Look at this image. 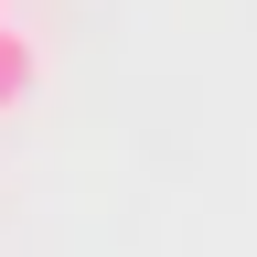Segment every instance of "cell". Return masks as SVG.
Here are the masks:
<instances>
[{
  "label": "cell",
  "instance_id": "6da1fadb",
  "mask_svg": "<svg viewBox=\"0 0 257 257\" xmlns=\"http://www.w3.org/2000/svg\"><path fill=\"white\" fill-rule=\"evenodd\" d=\"M32 86H43V43H32V32L0 11V118H11V107H32Z\"/></svg>",
  "mask_w": 257,
  "mask_h": 257
}]
</instances>
